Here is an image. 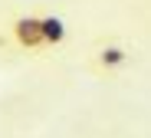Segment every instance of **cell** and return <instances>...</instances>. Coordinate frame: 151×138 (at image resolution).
Masks as SVG:
<instances>
[{"label":"cell","mask_w":151,"mask_h":138,"mask_svg":"<svg viewBox=\"0 0 151 138\" xmlns=\"http://www.w3.org/2000/svg\"><path fill=\"white\" fill-rule=\"evenodd\" d=\"M10 33H13V43L20 49H27V53L46 46L43 43V30H40V17H17L10 23Z\"/></svg>","instance_id":"cell-1"},{"label":"cell","mask_w":151,"mask_h":138,"mask_svg":"<svg viewBox=\"0 0 151 138\" xmlns=\"http://www.w3.org/2000/svg\"><path fill=\"white\" fill-rule=\"evenodd\" d=\"M40 30H43V43L46 46H59L66 40V23L59 17H40Z\"/></svg>","instance_id":"cell-2"},{"label":"cell","mask_w":151,"mask_h":138,"mask_svg":"<svg viewBox=\"0 0 151 138\" xmlns=\"http://www.w3.org/2000/svg\"><path fill=\"white\" fill-rule=\"evenodd\" d=\"M125 63H128V53H125L122 46H102L95 56V66L99 69H122Z\"/></svg>","instance_id":"cell-3"}]
</instances>
